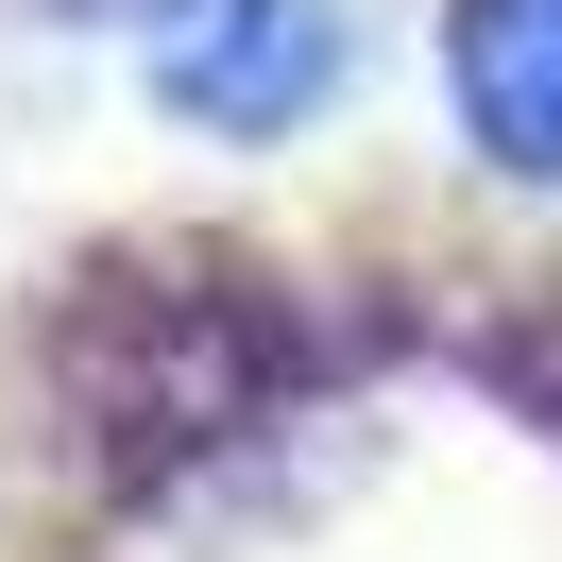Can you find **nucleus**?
Listing matches in <instances>:
<instances>
[{"mask_svg": "<svg viewBox=\"0 0 562 562\" xmlns=\"http://www.w3.org/2000/svg\"><path fill=\"white\" fill-rule=\"evenodd\" d=\"M341 86V0H171L154 18V103L222 137H290Z\"/></svg>", "mask_w": 562, "mask_h": 562, "instance_id": "1", "label": "nucleus"}, {"mask_svg": "<svg viewBox=\"0 0 562 562\" xmlns=\"http://www.w3.org/2000/svg\"><path fill=\"white\" fill-rule=\"evenodd\" d=\"M443 103L512 188H562V0H460L443 18Z\"/></svg>", "mask_w": 562, "mask_h": 562, "instance_id": "2", "label": "nucleus"}]
</instances>
